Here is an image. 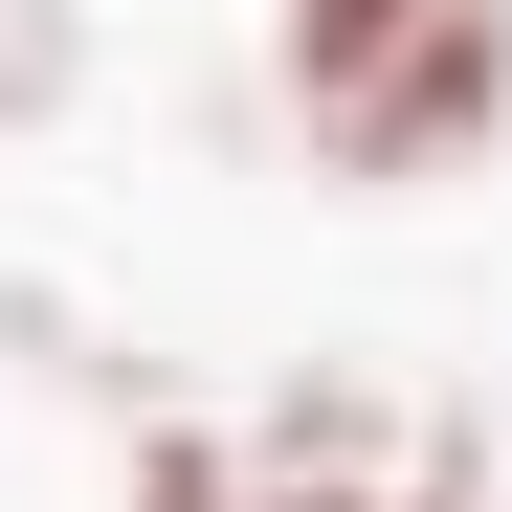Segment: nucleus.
Wrapping results in <instances>:
<instances>
[{
	"label": "nucleus",
	"mask_w": 512,
	"mask_h": 512,
	"mask_svg": "<svg viewBox=\"0 0 512 512\" xmlns=\"http://www.w3.org/2000/svg\"><path fill=\"white\" fill-rule=\"evenodd\" d=\"M268 90L357 201H423L512 134V0H268Z\"/></svg>",
	"instance_id": "nucleus-1"
},
{
	"label": "nucleus",
	"mask_w": 512,
	"mask_h": 512,
	"mask_svg": "<svg viewBox=\"0 0 512 512\" xmlns=\"http://www.w3.org/2000/svg\"><path fill=\"white\" fill-rule=\"evenodd\" d=\"M245 512H490V446L446 379H290L268 423H245Z\"/></svg>",
	"instance_id": "nucleus-2"
},
{
	"label": "nucleus",
	"mask_w": 512,
	"mask_h": 512,
	"mask_svg": "<svg viewBox=\"0 0 512 512\" xmlns=\"http://www.w3.org/2000/svg\"><path fill=\"white\" fill-rule=\"evenodd\" d=\"M112 512H245V446H201V423H134V490Z\"/></svg>",
	"instance_id": "nucleus-3"
},
{
	"label": "nucleus",
	"mask_w": 512,
	"mask_h": 512,
	"mask_svg": "<svg viewBox=\"0 0 512 512\" xmlns=\"http://www.w3.org/2000/svg\"><path fill=\"white\" fill-rule=\"evenodd\" d=\"M67 90V0H0V112H45Z\"/></svg>",
	"instance_id": "nucleus-4"
}]
</instances>
